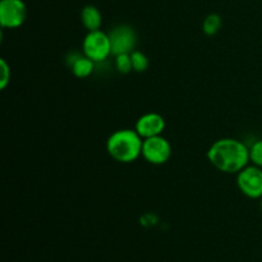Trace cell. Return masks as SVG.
<instances>
[{
    "instance_id": "6da1fadb",
    "label": "cell",
    "mask_w": 262,
    "mask_h": 262,
    "mask_svg": "<svg viewBox=\"0 0 262 262\" xmlns=\"http://www.w3.org/2000/svg\"><path fill=\"white\" fill-rule=\"evenodd\" d=\"M207 159L222 173L238 174L250 160V148L235 138H220L210 146Z\"/></svg>"
},
{
    "instance_id": "7a4b0ae2",
    "label": "cell",
    "mask_w": 262,
    "mask_h": 262,
    "mask_svg": "<svg viewBox=\"0 0 262 262\" xmlns=\"http://www.w3.org/2000/svg\"><path fill=\"white\" fill-rule=\"evenodd\" d=\"M143 138L136 129H118L109 136L106 141V151L115 161L129 164L142 156Z\"/></svg>"
},
{
    "instance_id": "3957f363",
    "label": "cell",
    "mask_w": 262,
    "mask_h": 262,
    "mask_svg": "<svg viewBox=\"0 0 262 262\" xmlns=\"http://www.w3.org/2000/svg\"><path fill=\"white\" fill-rule=\"evenodd\" d=\"M82 49H83V55L94 60L95 63H102L110 55H113L109 33L102 32L101 30L87 32L83 38Z\"/></svg>"
},
{
    "instance_id": "277c9868",
    "label": "cell",
    "mask_w": 262,
    "mask_h": 262,
    "mask_svg": "<svg viewBox=\"0 0 262 262\" xmlns=\"http://www.w3.org/2000/svg\"><path fill=\"white\" fill-rule=\"evenodd\" d=\"M237 184L239 191L248 199H262V168L247 165L237 174Z\"/></svg>"
},
{
    "instance_id": "5b68a950",
    "label": "cell",
    "mask_w": 262,
    "mask_h": 262,
    "mask_svg": "<svg viewBox=\"0 0 262 262\" xmlns=\"http://www.w3.org/2000/svg\"><path fill=\"white\" fill-rule=\"evenodd\" d=\"M171 145L163 136H155L143 140L142 158L152 165H163L170 159Z\"/></svg>"
},
{
    "instance_id": "8992f818",
    "label": "cell",
    "mask_w": 262,
    "mask_h": 262,
    "mask_svg": "<svg viewBox=\"0 0 262 262\" xmlns=\"http://www.w3.org/2000/svg\"><path fill=\"white\" fill-rule=\"evenodd\" d=\"M27 18V7L23 0L0 2V25L3 28H18Z\"/></svg>"
},
{
    "instance_id": "52a82bcc",
    "label": "cell",
    "mask_w": 262,
    "mask_h": 262,
    "mask_svg": "<svg viewBox=\"0 0 262 262\" xmlns=\"http://www.w3.org/2000/svg\"><path fill=\"white\" fill-rule=\"evenodd\" d=\"M109 37L110 43H112V54L114 56L119 55V54H130L132 51H135L137 35L130 26H115L109 32Z\"/></svg>"
},
{
    "instance_id": "ba28073f",
    "label": "cell",
    "mask_w": 262,
    "mask_h": 262,
    "mask_svg": "<svg viewBox=\"0 0 262 262\" xmlns=\"http://www.w3.org/2000/svg\"><path fill=\"white\" fill-rule=\"evenodd\" d=\"M166 127L165 119L158 113H146L142 117L138 118L136 122L135 129L138 135L146 140V138L155 137V136L163 135Z\"/></svg>"
},
{
    "instance_id": "9c48e42d",
    "label": "cell",
    "mask_w": 262,
    "mask_h": 262,
    "mask_svg": "<svg viewBox=\"0 0 262 262\" xmlns=\"http://www.w3.org/2000/svg\"><path fill=\"white\" fill-rule=\"evenodd\" d=\"M67 64L77 78H87L92 74L96 63L87 58L86 55H81V54L73 51L67 56Z\"/></svg>"
},
{
    "instance_id": "30bf717a",
    "label": "cell",
    "mask_w": 262,
    "mask_h": 262,
    "mask_svg": "<svg viewBox=\"0 0 262 262\" xmlns=\"http://www.w3.org/2000/svg\"><path fill=\"white\" fill-rule=\"evenodd\" d=\"M81 20L89 32L100 30L102 25L101 12L95 5H86L81 12Z\"/></svg>"
},
{
    "instance_id": "8fae6325",
    "label": "cell",
    "mask_w": 262,
    "mask_h": 262,
    "mask_svg": "<svg viewBox=\"0 0 262 262\" xmlns=\"http://www.w3.org/2000/svg\"><path fill=\"white\" fill-rule=\"evenodd\" d=\"M223 26L222 17L219 14H209L206 18H205L204 23H202V31H204L205 35L207 36H214L216 35L220 31Z\"/></svg>"
},
{
    "instance_id": "7c38bea8",
    "label": "cell",
    "mask_w": 262,
    "mask_h": 262,
    "mask_svg": "<svg viewBox=\"0 0 262 262\" xmlns=\"http://www.w3.org/2000/svg\"><path fill=\"white\" fill-rule=\"evenodd\" d=\"M130 59H132L133 71L138 72V73H142V72L147 71L148 66H150V61H148L147 55L143 54L142 51H132V53H130Z\"/></svg>"
},
{
    "instance_id": "4fadbf2b",
    "label": "cell",
    "mask_w": 262,
    "mask_h": 262,
    "mask_svg": "<svg viewBox=\"0 0 262 262\" xmlns=\"http://www.w3.org/2000/svg\"><path fill=\"white\" fill-rule=\"evenodd\" d=\"M115 69L120 74H128L129 72H132L133 66L130 54H119V55H115Z\"/></svg>"
},
{
    "instance_id": "5bb4252c",
    "label": "cell",
    "mask_w": 262,
    "mask_h": 262,
    "mask_svg": "<svg viewBox=\"0 0 262 262\" xmlns=\"http://www.w3.org/2000/svg\"><path fill=\"white\" fill-rule=\"evenodd\" d=\"M12 78V71H10L9 64L7 63L5 59L0 60V90H5L8 84L10 83Z\"/></svg>"
},
{
    "instance_id": "9a60e30c",
    "label": "cell",
    "mask_w": 262,
    "mask_h": 262,
    "mask_svg": "<svg viewBox=\"0 0 262 262\" xmlns=\"http://www.w3.org/2000/svg\"><path fill=\"white\" fill-rule=\"evenodd\" d=\"M250 160L253 165L262 168V140L256 141L250 147Z\"/></svg>"
},
{
    "instance_id": "2e32d148",
    "label": "cell",
    "mask_w": 262,
    "mask_h": 262,
    "mask_svg": "<svg viewBox=\"0 0 262 262\" xmlns=\"http://www.w3.org/2000/svg\"><path fill=\"white\" fill-rule=\"evenodd\" d=\"M260 209H261V211H262V199H261V202H260Z\"/></svg>"
}]
</instances>
